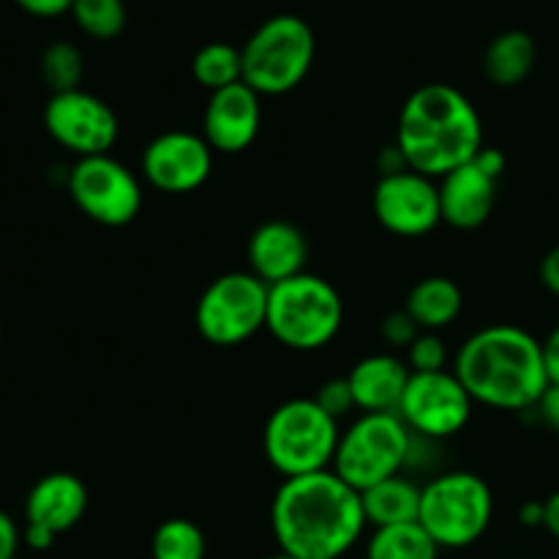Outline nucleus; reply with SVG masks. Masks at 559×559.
<instances>
[{
  "mask_svg": "<svg viewBox=\"0 0 559 559\" xmlns=\"http://www.w3.org/2000/svg\"><path fill=\"white\" fill-rule=\"evenodd\" d=\"M538 47L524 31H506L491 38L484 52V74L497 87H516L533 74Z\"/></svg>",
  "mask_w": 559,
  "mask_h": 559,
  "instance_id": "obj_22",
  "label": "nucleus"
},
{
  "mask_svg": "<svg viewBox=\"0 0 559 559\" xmlns=\"http://www.w3.org/2000/svg\"><path fill=\"white\" fill-rule=\"evenodd\" d=\"M49 136L74 156H107L118 142V115L104 98L87 91L52 93L44 107Z\"/></svg>",
  "mask_w": 559,
  "mask_h": 559,
  "instance_id": "obj_12",
  "label": "nucleus"
},
{
  "mask_svg": "<svg viewBox=\"0 0 559 559\" xmlns=\"http://www.w3.org/2000/svg\"><path fill=\"white\" fill-rule=\"evenodd\" d=\"M413 445L415 435L399 413H364L338 440L331 469L355 491H366L402 475Z\"/></svg>",
  "mask_w": 559,
  "mask_h": 559,
  "instance_id": "obj_8",
  "label": "nucleus"
},
{
  "mask_svg": "<svg viewBox=\"0 0 559 559\" xmlns=\"http://www.w3.org/2000/svg\"><path fill=\"white\" fill-rule=\"evenodd\" d=\"M544 364L549 374V385H559V325L546 336L544 342Z\"/></svg>",
  "mask_w": 559,
  "mask_h": 559,
  "instance_id": "obj_33",
  "label": "nucleus"
},
{
  "mask_svg": "<svg viewBox=\"0 0 559 559\" xmlns=\"http://www.w3.org/2000/svg\"><path fill=\"white\" fill-rule=\"evenodd\" d=\"M366 527L360 491L333 469L284 478L273 497V538L278 551L293 559H342Z\"/></svg>",
  "mask_w": 559,
  "mask_h": 559,
  "instance_id": "obj_1",
  "label": "nucleus"
},
{
  "mask_svg": "<svg viewBox=\"0 0 559 559\" xmlns=\"http://www.w3.org/2000/svg\"><path fill=\"white\" fill-rule=\"evenodd\" d=\"M191 74L205 91L216 93L243 82V52L227 41H211L197 49Z\"/></svg>",
  "mask_w": 559,
  "mask_h": 559,
  "instance_id": "obj_24",
  "label": "nucleus"
},
{
  "mask_svg": "<svg viewBox=\"0 0 559 559\" xmlns=\"http://www.w3.org/2000/svg\"><path fill=\"white\" fill-rule=\"evenodd\" d=\"M540 282H544V287L549 289L551 295L559 298V246H555V249L544 257V262H540Z\"/></svg>",
  "mask_w": 559,
  "mask_h": 559,
  "instance_id": "obj_35",
  "label": "nucleus"
},
{
  "mask_svg": "<svg viewBox=\"0 0 559 559\" xmlns=\"http://www.w3.org/2000/svg\"><path fill=\"white\" fill-rule=\"evenodd\" d=\"M69 194L91 222L126 227L142 211V186L129 167L107 156H87L71 167Z\"/></svg>",
  "mask_w": 559,
  "mask_h": 559,
  "instance_id": "obj_10",
  "label": "nucleus"
},
{
  "mask_svg": "<svg viewBox=\"0 0 559 559\" xmlns=\"http://www.w3.org/2000/svg\"><path fill=\"white\" fill-rule=\"evenodd\" d=\"M20 549V530L9 513L0 511V559H14Z\"/></svg>",
  "mask_w": 559,
  "mask_h": 559,
  "instance_id": "obj_32",
  "label": "nucleus"
},
{
  "mask_svg": "<svg viewBox=\"0 0 559 559\" xmlns=\"http://www.w3.org/2000/svg\"><path fill=\"white\" fill-rule=\"evenodd\" d=\"M41 76L52 93L80 91L85 76V60L82 52L69 41H55L41 55Z\"/></svg>",
  "mask_w": 559,
  "mask_h": 559,
  "instance_id": "obj_27",
  "label": "nucleus"
},
{
  "mask_svg": "<svg viewBox=\"0 0 559 559\" xmlns=\"http://www.w3.org/2000/svg\"><path fill=\"white\" fill-rule=\"evenodd\" d=\"M87 511V486L71 473H49L38 480L25 500L27 524L60 535L82 522Z\"/></svg>",
  "mask_w": 559,
  "mask_h": 559,
  "instance_id": "obj_18",
  "label": "nucleus"
},
{
  "mask_svg": "<svg viewBox=\"0 0 559 559\" xmlns=\"http://www.w3.org/2000/svg\"><path fill=\"white\" fill-rule=\"evenodd\" d=\"M243 52V82L260 96H284L304 85L314 63V31L304 16L276 14L262 22Z\"/></svg>",
  "mask_w": 559,
  "mask_h": 559,
  "instance_id": "obj_6",
  "label": "nucleus"
},
{
  "mask_svg": "<svg viewBox=\"0 0 559 559\" xmlns=\"http://www.w3.org/2000/svg\"><path fill=\"white\" fill-rule=\"evenodd\" d=\"M213 173V147L191 131H164L142 153V175L164 194H189L207 183Z\"/></svg>",
  "mask_w": 559,
  "mask_h": 559,
  "instance_id": "obj_14",
  "label": "nucleus"
},
{
  "mask_svg": "<svg viewBox=\"0 0 559 559\" xmlns=\"http://www.w3.org/2000/svg\"><path fill=\"white\" fill-rule=\"evenodd\" d=\"M497 183L478 162H467L440 178V211L442 222L453 229H478L489 222L497 205Z\"/></svg>",
  "mask_w": 559,
  "mask_h": 559,
  "instance_id": "obj_17",
  "label": "nucleus"
},
{
  "mask_svg": "<svg viewBox=\"0 0 559 559\" xmlns=\"http://www.w3.org/2000/svg\"><path fill=\"white\" fill-rule=\"evenodd\" d=\"M516 559H522V557H516Z\"/></svg>",
  "mask_w": 559,
  "mask_h": 559,
  "instance_id": "obj_42",
  "label": "nucleus"
},
{
  "mask_svg": "<svg viewBox=\"0 0 559 559\" xmlns=\"http://www.w3.org/2000/svg\"><path fill=\"white\" fill-rule=\"evenodd\" d=\"M344 322V300L331 282L314 273H300L273 284L267 293L271 336L295 353H314L338 336Z\"/></svg>",
  "mask_w": 559,
  "mask_h": 559,
  "instance_id": "obj_4",
  "label": "nucleus"
},
{
  "mask_svg": "<svg viewBox=\"0 0 559 559\" xmlns=\"http://www.w3.org/2000/svg\"><path fill=\"white\" fill-rule=\"evenodd\" d=\"M374 216L399 238L429 235L437 224H442L437 180L415 169L382 175L374 189Z\"/></svg>",
  "mask_w": 559,
  "mask_h": 559,
  "instance_id": "obj_13",
  "label": "nucleus"
},
{
  "mask_svg": "<svg viewBox=\"0 0 559 559\" xmlns=\"http://www.w3.org/2000/svg\"><path fill=\"white\" fill-rule=\"evenodd\" d=\"M262 559H293V557H287V555H282V551H278V555H273V557H262Z\"/></svg>",
  "mask_w": 559,
  "mask_h": 559,
  "instance_id": "obj_40",
  "label": "nucleus"
},
{
  "mask_svg": "<svg viewBox=\"0 0 559 559\" xmlns=\"http://www.w3.org/2000/svg\"><path fill=\"white\" fill-rule=\"evenodd\" d=\"M453 374L473 402L508 413L538 407L549 391L544 344L516 325H489L473 333L459 349Z\"/></svg>",
  "mask_w": 559,
  "mask_h": 559,
  "instance_id": "obj_3",
  "label": "nucleus"
},
{
  "mask_svg": "<svg viewBox=\"0 0 559 559\" xmlns=\"http://www.w3.org/2000/svg\"><path fill=\"white\" fill-rule=\"evenodd\" d=\"M464 309V295L459 284L448 276H426L409 289L404 311L426 333H437L459 320Z\"/></svg>",
  "mask_w": 559,
  "mask_h": 559,
  "instance_id": "obj_20",
  "label": "nucleus"
},
{
  "mask_svg": "<svg viewBox=\"0 0 559 559\" xmlns=\"http://www.w3.org/2000/svg\"><path fill=\"white\" fill-rule=\"evenodd\" d=\"M546 506V519H544V527L549 530L551 535L559 540V491L549 497V500L544 502Z\"/></svg>",
  "mask_w": 559,
  "mask_h": 559,
  "instance_id": "obj_39",
  "label": "nucleus"
},
{
  "mask_svg": "<svg viewBox=\"0 0 559 559\" xmlns=\"http://www.w3.org/2000/svg\"><path fill=\"white\" fill-rule=\"evenodd\" d=\"M538 413L544 418V424L559 435V385H549V391L538 402Z\"/></svg>",
  "mask_w": 559,
  "mask_h": 559,
  "instance_id": "obj_34",
  "label": "nucleus"
},
{
  "mask_svg": "<svg viewBox=\"0 0 559 559\" xmlns=\"http://www.w3.org/2000/svg\"><path fill=\"white\" fill-rule=\"evenodd\" d=\"M267 287L251 271H233L213 278L200 295L194 325L213 347H238L265 328Z\"/></svg>",
  "mask_w": 559,
  "mask_h": 559,
  "instance_id": "obj_9",
  "label": "nucleus"
},
{
  "mask_svg": "<svg viewBox=\"0 0 559 559\" xmlns=\"http://www.w3.org/2000/svg\"><path fill=\"white\" fill-rule=\"evenodd\" d=\"M519 519H522V524H527V527H544L546 506L544 502H527V506L519 511Z\"/></svg>",
  "mask_w": 559,
  "mask_h": 559,
  "instance_id": "obj_38",
  "label": "nucleus"
},
{
  "mask_svg": "<svg viewBox=\"0 0 559 559\" xmlns=\"http://www.w3.org/2000/svg\"><path fill=\"white\" fill-rule=\"evenodd\" d=\"M260 98V93L251 91L246 82L211 93L205 115H202V136L213 147V153L235 156L254 145L262 126Z\"/></svg>",
  "mask_w": 559,
  "mask_h": 559,
  "instance_id": "obj_15",
  "label": "nucleus"
},
{
  "mask_svg": "<svg viewBox=\"0 0 559 559\" xmlns=\"http://www.w3.org/2000/svg\"><path fill=\"white\" fill-rule=\"evenodd\" d=\"M309 262V240L304 229L295 227L293 222H273L260 224L249 238V265L257 278L273 287L278 282L306 273Z\"/></svg>",
  "mask_w": 559,
  "mask_h": 559,
  "instance_id": "obj_16",
  "label": "nucleus"
},
{
  "mask_svg": "<svg viewBox=\"0 0 559 559\" xmlns=\"http://www.w3.org/2000/svg\"><path fill=\"white\" fill-rule=\"evenodd\" d=\"M396 147L409 169L431 180L473 162L484 147V123L459 87L431 82L413 91L399 112Z\"/></svg>",
  "mask_w": 559,
  "mask_h": 559,
  "instance_id": "obj_2",
  "label": "nucleus"
},
{
  "mask_svg": "<svg viewBox=\"0 0 559 559\" xmlns=\"http://www.w3.org/2000/svg\"><path fill=\"white\" fill-rule=\"evenodd\" d=\"M407 360L391 353H377L358 360L347 374L355 409L364 413H396L409 382Z\"/></svg>",
  "mask_w": 559,
  "mask_h": 559,
  "instance_id": "obj_19",
  "label": "nucleus"
},
{
  "mask_svg": "<svg viewBox=\"0 0 559 559\" xmlns=\"http://www.w3.org/2000/svg\"><path fill=\"white\" fill-rule=\"evenodd\" d=\"M338 440V420L328 415L317 399H289L278 404L262 431L265 459L282 478L331 469Z\"/></svg>",
  "mask_w": 559,
  "mask_h": 559,
  "instance_id": "obj_5",
  "label": "nucleus"
},
{
  "mask_svg": "<svg viewBox=\"0 0 559 559\" xmlns=\"http://www.w3.org/2000/svg\"><path fill=\"white\" fill-rule=\"evenodd\" d=\"M0 333H3V328H0Z\"/></svg>",
  "mask_w": 559,
  "mask_h": 559,
  "instance_id": "obj_41",
  "label": "nucleus"
},
{
  "mask_svg": "<svg viewBox=\"0 0 559 559\" xmlns=\"http://www.w3.org/2000/svg\"><path fill=\"white\" fill-rule=\"evenodd\" d=\"M317 404H320L322 409H325L328 415H333V418H342V415H347L349 409H355V402H353V391H349V382L347 377H342V380H331L325 382V385L317 391Z\"/></svg>",
  "mask_w": 559,
  "mask_h": 559,
  "instance_id": "obj_30",
  "label": "nucleus"
},
{
  "mask_svg": "<svg viewBox=\"0 0 559 559\" xmlns=\"http://www.w3.org/2000/svg\"><path fill=\"white\" fill-rule=\"evenodd\" d=\"M473 404L462 380L445 369L435 374H409L396 413L415 437L448 440L469 424Z\"/></svg>",
  "mask_w": 559,
  "mask_h": 559,
  "instance_id": "obj_11",
  "label": "nucleus"
},
{
  "mask_svg": "<svg viewBox=\"0 0 559 559\" xmlns=\"http://www.w3.org/2000/svg\"><path fill=\"white\" fill-rule=\"evenodd\" d=\"M55 538H58V535L49 533V530L44 527H36V524H27L25 533H22V540H25L33 551H47L49 546L55 544Z\"/></svg>",
  "mask_w": 559,
  "mask_h": 559,
  "instance_id": "obj_37",
  "label": "nucleus"
},
{
  "mask_svg": "<svg viewBox=\"0 0 559 559\" xmlns=\"http://www.w3.org/2000/svg\"><path fill=\"white\" fill-rule=\"evenodd\" d=\"M71 16L80 25L82 33H87L96 41H112L126 31V11L123 0H74Z\"/></svg>",
  "mask_w": 559,
  "mask_h": 559,
  "instance_id": "obj_26",
  "label": "nucleus"
},
{
  "mask_svg": "<svg viewBox=\"0 0 559 559\" xmlns=\"http://www.w3.org/2000/svg\"><path fill=\"white\" fill-rule=\"evenodd\" d=\"M475 162H478V167L484 169V173H489L491 178H497V180H500L502 169H506V156H502L497 147H486L484 145V147H480L478 156H475Z\"/></svg>",
  "mask_w": 559,
  "mask_h": 559,
  "instance_id": "obj_36",
  "label": "nucleus"
},
{
  "mask_svg": "<svg viewBox=\"0 0 559 559\" xmlns=\"http://www.w3.org/2000/svg\"><path fill=\"white\" fill-rule=\"evenodd\" d=\"M495 516V495L480 475L467 469L437 475L424 486L418 522L440 549L478 544Z\"/></svg>",
  "mask_w": 559,
  "mask_h": 559,
  "instance_id": "obj_7",
  "label": "nucleus"
},
{
  "mask_svg": "<svg viewBox=\"0 0 559 559\" xmlns=\"http://www.w3.org/2000/svg\"><path fill=\"white\" fill-rule=\"evenodd\" d=\"M420 495H424V486L413 484L404 475H393V478L360 491L366 524L371 530H380L393 527V524L418 522Z\"/></svg>",
  "mask_w": 559,
  "mask_h": 559,
  "instance_id": "obj_21",
  "label": "nucleus"
},
{
  "mask_svg": "<svg viewBox=\"0 0 559 559\" xmlns=\"http://www.w3.org/2000/svg\"><path fill=\"white\" fill-rule=\"evenodd\" d=\"M380 333H382V342L385 344L407 349L409 344H413L424 331L415 325V320L407 314V311H393V314H388L385 320H382Z\"/></svg>",
  "mask_w": 559,
  "mask_h": 559,
  "instance_id": "obj_29",
  "label": "nucleus"
},
{
  "mask_svg": "<svg viewBox=\"0 0 559 559\" xmlns=\"http://www.w3.org/2000/svg\"><path fill=\"white\" fill-rule=\"evenodd\" d=\"M205 535L189 519H167L151 538L153 559H205Z\"/></svg>",
  "mask_w": 559,
  "mask_h": 559,
  "instance_id": "obj_25",
  "label": "nucleus"
},
{
  "mask_svg": "<svg viewBox=\"0 0 559 559\" xmlns=\"http://www.w3.org/2000/svg\"><path fill=\"white\" fill-rule=\"evenodd\" d=\"M366 559H440V546L420 522L393 524L371 533Z\"/></svg>",
  "mask_w": 559,
  "mask_h": 559,
  "instance_id": "obj_23",
  "label": "nucleus"
},
{
  "mask_svg": "<svg viewBox=\"0 0 559 559\" xmlns=\"http://www.w3.org/2000/svg\"><path fill=\"white\" fill-rule=\"evenodd\" d=\"M407 366L413 374H435L445 371L448 366V347L437 333H420L407 347Z\"/></svg>",
  "mask_w": 559,
  "mask_h": 559,
  "instance_id": "obj_28",
  "label": "nucleus"
},
{
  "mask_svg": "<svg viewBox=\"0 0 559 559\" xmlns=\"http://www.w3.org/2000/svg\"><path fill=\"white\" fill-rule=\"evenodd\" d=\"M22 11L33 16H41V20H52V16L66 14L71 11L74 0H14Z\"/></svg>",
  "mask_w": 559,
  "mask_h": 559,
  "instance_id": "obj_31",
  "label": "nucleus"
}]
</instances>
